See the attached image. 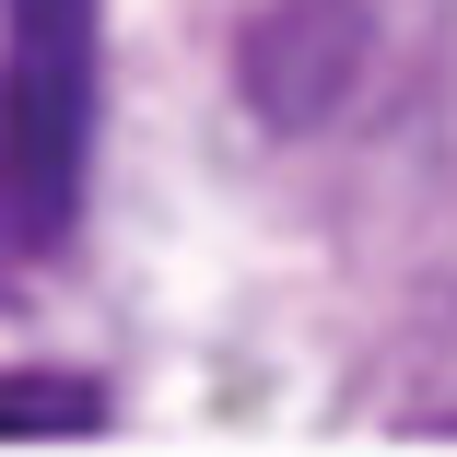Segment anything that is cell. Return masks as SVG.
Instances as JSON below:
<instances>
[{
	"label": "cell",
	"mask_w": 457,
	"mask_h": 457,
	"mask_svg": "<svg viewBox=\"0 0 457 457\" xmlns=\"http://www.w3.org/2000/svg\"><path fill=\"white\" fill-rule=\"evenodd\" d=\"M95 95H106L95 0H12V36H0V235L24 258H47L82 223Z\"/></svg>",
	"instance_id": "cell-1"
},
{
	"label": "cell",
	"mask_w": 457,
	"mask_h": 457,
	"mask_svg": "<svg viewBox=\"0 0 457 457\" xmlns=\"http://www.w3.org/2000/svg\"><path fill=\"white\" fill-rule=\"evenodd\" d=\"M352 71H363V0H282L246 24V95L282 129H317L352 95Z\"/></svg>",
	"instance_id": "cell-2"
},
{
	"label": "cell",
	"mask_w": 457,
	"mask_h": 457,
	"mask_svg": "<svg viewBox=\"0 0 457 457\" xmlns=\"http://www.w3.org/2000/svg\"><path fill=\"white\" fill-rule=\"evenodd\" d=\"M0 434H106V387H82V376H0Z\"/></svg>",
	"instance_id": "cell-3"
}]
</instances>
